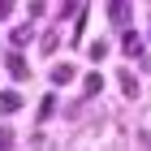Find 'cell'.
<instances>
[{"instance_id": "277c9868", "label": "cell", "mask_w": 151, "mask_h": 151, "mask_svg": "<svg viewBox=\"0 0 151 151\" xmlns=\"http://www.w3.org/2000/svg\"><path fill=\"white\" fill-rule=\"evenodd\" d=\"M108 17L116 26H129V4H108Z\"/></svg>"}, {"instance_id": "8fae6325", "label": "cell", "mask_w": 151, "mask_h": 151, "mask_svg": "<svg viewBox=\"0 0 151 151\" xmlns=\"http://www.w3.org/2000/svg\"><path fill=\"white\" fill-rule=\"evenodd\" d=\"M108 56V43H91V60H104Z\"/></svg>"}, {"instance_id": "7a4b0ae2", "label": "cell", "mask_w": 151, "mask_h": 151, "mask_svg": "<svg viewBox=\"0 0 151 151\" xmlns=\"http://www.w3.org/2000/svg\"><path fill=\"white\" fill-rule=\"evenodd\" d=\"M82 91H86V99L99 95V91H104V78H99V73H86V78H82Z\"/></svg>"}, {"instance_id": "30bf717a", "label": "cell", "mask_w": 151, "mask_h": 151, "mask_svg": "<svg viewBox=\"0 0 151 151\" xmlns=\"http://www.w3.org/2000/svg\"><path fill=\"white\" fill-rule=\"evenodd\" d=\"M125 52H129V56H138V52H142V43H138V35H129V30H125Z\"/></svg>"}, {"instance_id": "52a82bcc", "label": "cell", "mask_w": 151, "mask_h": 151, "mask_svg": "<svg viewBox=\"0 0 151 151\" xmlns=\"http://www.w3.org/2000/svg\"><path fill=\"white\" fill-rule=\"evenodd\" d=\"M121 91L134 99V95H138V78H134V73H121Z\"/></svg>"}, {"instance_id": "6da1fadb", "label": "cell", "mask_w": 151, "mask_h": 151, "mask_svg": "<svg viewBox=\"0 0 151 151\" xmlns=\"http://www.w3.org/2000/svg\"><path fill=\"white\" fill-rule=\"evenodd\" d=\"M121 134H125V125L116 116H99V121L82 125L69 138V151H116L121 147Z\"/></svg>"}, {"instance_id": "9c48e42d", "label": "cell", "mask_w": 151, "mask_h": 151, "mask_svg": "<svg viewBox=\"0 0 151 151\" xmlns=\"http://www.w3.org/2000/svg\"><path fill=\"white\" fill-rule=\"evenodd\" d=\"M26 39H30V26H17V30H13V35H9V43H13V47H22Z\"/></svg>"}, {"instance_id": "8992f818", "label": "cell", "mask_w": 151, "mask_h": 151, "mask_svg": "<svg viewBox=\"0 0 151 151\" xmlns=\"http://www.w3.org/2000/svg\"><path fill=\"white\" fill-rule=\"evenodd\" d=\"M65 82H73V65H56L52 69V86H65Z\"/></svg>"}, {"instance_id": "3957f363", "label": "cell", "mask_w": 151, "mask_h": 151, "mask_svg": "<svg viewBox=\"0 0 151 151\" xmlns=\"http://www.w3.org/2000/svg\"><path fill=\"white\" fill-rule=\"evenodd\" d=\"M17 108H22V95H17V91H4V95H0V112H17Z\"/></svg>"}, {"instance_id": "ba28073f", "label": "cell", "mask_w": 151, "mask_h": 151, "mask_svg": "<svg viewBox=\"0 0 151 151\" xmlns=\"http://www.w3.org/2000/svg\"><path fill=\"white\" fill-rule=\"evenodd\" d=\"M52 112H56V95H47L43 104H39V121H47V116H52Z\"/></svg>"}, {"instance_id": "7c38bea8", "label": "cell", "mask_w": 151, "mask_h": 151, "mask_svg": "<svg viewBox=\"0 0 151 151\" xmlns=\"http://www.w3.org/2000/svg\"><path fill=\"white\" fill-rule=\"evenodd\" d=\"M9 13H13V4H0V22H4V17H9Z\"/></svg>"}, {"instance_id": "5b68a950", "label": "cell", "mask_w": 151, "mask_h": 151, "mask_svg": "<svg viewBox=\"0 0 151 151\" xmlns=\"http://www.w3.org/2000/svg\"><path fill=\"white\" fill-rule=\"evenodd\" d=\"M4 65H9V73H13V78H26V60L17 56V52H9V56H4Z\"/></svg>"}]
</instances>
